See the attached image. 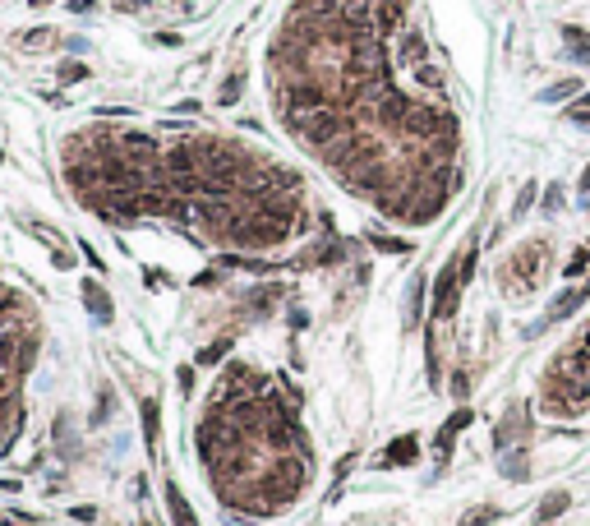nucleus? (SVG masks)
I'll use <instances>...</instances> for the list:
<instances>
[{
	"label": "nucleus",
	"instance_id": "nucleus-1",
	"mask_svg": "<svg viewBox=\"0 0 590 526\" xmlns=\"http://www.w3.org/2000/svg\"><path fill=\"white\" fill-rule=\"evenodd\" d=\"M272 115L388 217L452 199L461 120L410 0H291L268 42Z\"/></svg>",
	"mask_w": 590,
	"mask_h": 526
},
{
	"label": "nucleus",
	"instance_id": "nucleus-15",
	"mask_svg": "<svg viewBox=\"0 0 590 526\" xmlns=\"http://www.w3.org/2000/svg\"><path fill=\"white\" fill-rule=\"evenodd\" d=\"M581 194H590V167H586V175H581Z\"/></svg>",
	"mask_w": 590,
	"mask_h": 526
},
{
	"label": "nucleus",
	"instance_id": "nucleus-9",
	"mask_svg": "<svg viewBox=\"0 0 590 526\" xmlns=\"http://www.w3.org/2000/svg\"><path fill=\"white\" fill-rule=\"evenodd\" d=\"M567 503H572V494H554V499H544V503H539V512H535V526H549L558 512H567Z\"/></svg>",
	"mask_w": 590,
	"mask_h": 526
},
{
	"label": "nucleus",
	"instance_id": "nucleus-13",
	"mask_svg": "<svg viewBox=\"0 0 590 526\" xmlns=\"http://www.w3.org/2000/svg\"><path fill=\"white\" fill-rule=\"evenodd\" d=\"M143 434L148 443H157V402H143Z\"/></svg>",
	"mask_w": 590,
	"mask_h": 526
},
{
	"label": "nucleus",
	"instance_id": "nucleus-12",
	"mask_svg": "<svg viewBox=\"0 0 590 526\" xmlns=\"http://www.w3.org/2000/svg\"><path fill=\"white\" fill-rule=\"evenodd\" d=\"M369 240L378 249H388V254H410V245H406V240H397V236H369Z\"/></svg>",
	"mask_w": 590,
	"mask_h": 526
},
{
	"label": "nucleus",
	"instance_id": "nucleus-5",
	"mask_svg": "<svg viewBox=\"0 0 590 526\" xmlns=\"http://www.w3.org/2000/svg\"><path fill=\"white\" fill-rule=\"evenodd\" d=\"M461 282H457V259L447 263V268L438 272V282H434V319H452L457 314V305H461Z\"/></svg>",
	"mask_w": 590,
	"mask_h": 526
},
{
	"label": "nucleus",
	"instance_id": "nucleus-3",
	"mask_svg": "<svg viewBox=\"0 0 590 526\" xmlns=\"http://www.w3.org/2000/svg\"><path fill=\"white\" fill-rule=\"evenodd\" d=\"M42 351V319L19 287H0V457L24 434V388Z\"/></svg>",
	"mask_w": 590,
	"mask_h": 526
},
{
	"label": "nucleus",
	"instance_id": "nucleus-8",
	"mask_svg": "<svg viewBox=\"0 0 590 526\" xmlns=\"http://www.w3.org/2000/svg\"><path fill=\"white\" fill-rule=\"evenodd\" d=\"M162 490H166V508H171L175 526H199V517H194V508L185 503V494H180V485H171V480H166Z\"/></svg>",
	"mask_w": 590,
	"mask_h": 526
},
{
	"label": "nucleus",
	"instance_id": "nucleus-11",
	"mask_svg": "<svg viewBox=\"0 0 590 526\" xmlns=\"http://www.w3.org/2000/svg\"><path fill=\"white\" fill-rule=\"evenodd\" d=\"M586 263H590V245H581V249L572 254V263L563 268V277H581V272H586Z\"/></svg>",
	"mask_w": 590,
	"mask_h": 526
},
{
	"label": "nucleus",
	"instance_id": "nucleus-6",
	"mask_svg": "<svg viewBox=\"0 0 590 526\" xmlns=\"http://www.w3.org/2000/svg\"><path fill=\"white\" fill-rule=\"evenodd\" d=\"M470 421H475V411H466V406L447 416V425H442V430H438V438H434V443H438V457H442V462H447V457H452V443H457V434H461V430H470Z\"/></svg>",
	"mask_w": 590,
	"mask_h": 526
},
{
	"label": "nucleus",
	"instance_id": "nucleus-14",
	"mask_svg": "<svg viewBox=\"0 0 590 526\" xmlns=\"http://www.w3.org/2000/svg\"><path fill=\"white\" fill-rule=\"evenodd\" d=\"M563 37H567V42L576 46V56H590V37L581 33V28H563Z\"/></svg>",
	"mask_w": 590,
	"mask_h": 526
},
{
	"label": "nucleus",
	"instance_id": "nucleus-10",
	"mask_svg": "<svg viewBox=\"0 0 590 526\" xmlns=\"http://www.w3.org/2000/svg\"><path fill=\"white\" fill-rule=\"evenodd\" d=\"M498 517H503V508H480V512H466L461 526H489V522H498Z\"/></svg>",
	"mask_w": 590,
	"mask_h": 526
},
{
	"label": "nucleus",
	"instance_id": "nucleus-2",
	"mask_svg": "<svg viewBox=\"0 0 590 526\" xmlns=\"http://www.w3.org/2000/svg\"><path fill=\"white\" fill-rule=\"evenodd\" d=\"M61 175L106 222L162 217L231 249H272L300 231L304 185L268 153L212 130L93 120L61 139Z\"/></svg>",
	"mask_w": 590,
	"mask_h": 526
},
{
	"label": "nucleus",
	"instance_id": "nucleus-4",
	"mask_svg": "<svg viewBox=\"0 0 590 526\" xmlns=\"http://www.w3.org/2000/svg\"><path fill=\"white\" fill-rule=\"evenodd\" d=\"M544 268H549V245L544 240H526L503 263V291H535L544 282Z\"/></svg>",
	"mask_w": 590,
	"mask_h": 526
},
{
	"label": "nucleus",
	"instance_id": "nucleus-7",
	"mask_svg": "<svg viewBox=\"0 0 590 526\" xmlns=\"http://www.w3.org/2000/svg\"><path fill=\"white\" fill-rule=\"evenodd\" d=\"M415 457H420V438L406 434V438H392V443H388V453H383V466H401V462L410 466Z\"/></svg>",
	"mask_w": 590,
	"mask_h": 526
}]
</instances>
